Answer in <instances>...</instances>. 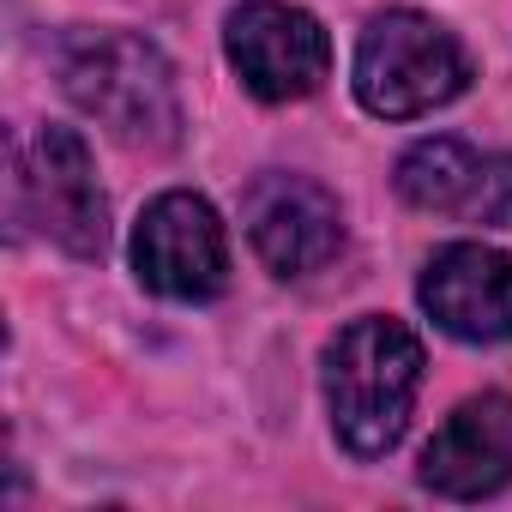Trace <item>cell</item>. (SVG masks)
<instances>
[{"instance_id": "1", "label": "cell", "mask_w": 512, "mask_h": 512, "mask_svg": "<svg viewBox=\"0 0 512 512\" xmlns=\"http://www.w3.org/2000/svg\"><path fill=\"white\" fill-rule=\"evenodd\" d=\"M67 97L127 151H169L181 139V91L157 43L133 31H79L61 43Z\"/></svg>"}, {"instance_id": "2", "label": "cell", "mask_w": 512, "mask_h": 512, "mask_svg": "<svg viewBox=\"0 0 512 512\" xmlns=\"http://www.w3.org/2000/svg\"><path fill=\"white\" fill-rule=\"evenodd\" d=\"M422 392V344L410 326L368 314L344 326L326 350V404L332 428L356 458H380L398 446L410 404Z\"/></svg>"}, {"instance_id": "3", "label": "cell", "mask_w": 512, "mask_h": 512, "mask_svg": "<svg viewBox=\"0 0 512 512\" xmlns=\"http://www.w3.org/2000/svg\"><path fill=\"white\" fill-rule=\"evenodd\" d=\"M470 85V55L458 37L422 13H380L356 49V97L368 115L410 121L452 103Z\"/></svg>"}, {"instance_id": "4", "label": "cell", "mask_w": 512, "mask_h": 512, "mask_svg": "<svg viewBox=\"0 0 512 512\" xmlns=\"http://www.w3.org/2000/svg\"><path fill=\"white\" fill-rule=\"evenodd\" d=\"M13 211L67 247L73 260H97L109 241V205L91 175V151L73 127H37L13 157Z\"/></svg>"}, {"instance_id": "5", "label": "cell", "mask_w": 512, "mask_h": 512, "mask_svg": "<svg viewBox=\"0 0 512 512\" xmlns=\"http://www.w3.org/2000/svg\"><path fill=\"white\" fill-rule=\"evenodd\" d=\"M133 272L169 302H211L229 290V241L199 193H163L133 229Z\"/></svg>"}, {"instance_id": "6", "label": "cell", "mask_w": 512, "mask_h": 512, "mask_svg": "<svg viewBox=\"0 0 512 512\" xmlns=\"http://www.w3.org/2000/svg\"><path fill=\"white\" fill-rule=\"evenodd\" d=\"M223 43H229L241 85L266 103L314 97L332 73V43L320 19L302 7H284V0H247L241 13H229Z\"/></svg>"}, {"instance_id": "7", "label": "cell", "mask_w": 512, "mask_h": 512, "mask_svg": "<svg viewBox=\"0 0 512 512\" xmlns=\"http://www.w3.org/2000/svg\"><path fill=\"white\" fill-rule=\"evenodd\" d=\"M247 235H253V253L278 272V278H308L320 272L338 241H344V211L338 199L308 181V175H260L247 187Z\"/></svg>"}, {"instance_id": "8", "label": "cell", "mask_w": 512, "mask_h": 512, "mask_svg": "<svg viewBox=\"0 0 512 512\" xmlns=\"http://www.w3.org/2000/svg\"><path fill=\"white\" fill-rule=\"evenodd\" d=\"M398 193L422 211L506 229L512 223V157L476 151L464 139H422L398 157Z\"/></svg>"}, {"instance_id": "9", "label": "cell", "mask_w": 512, "mask_h": 512, "mask_svg": "<svg viewBox=\"0 0 512 512\" xmlns=\"http://www.w3.org/2000/svg\"><path fill=\"white\" fill-rule=\"evenodd\" d=\"M422 308L440 332L464 344H506L512 338V253L488 241H452L422 272Z\"/></svg>"}, {"instance_id": "10", "label": "cell", "mask_w": 512, "mask_h": 512, "mask_svg": "<svg viewBox=\"0 0 512 512\" xmlns=\"http://www.w3.org/2000/svg\"><path fill=\"white\" fill-rule=\"evenodd\" d=\"M422 488L446 494V500H482L512 476V398L506 392H482L464 398L434 440L422 446Z\"/></svg>"}]
</instances>
